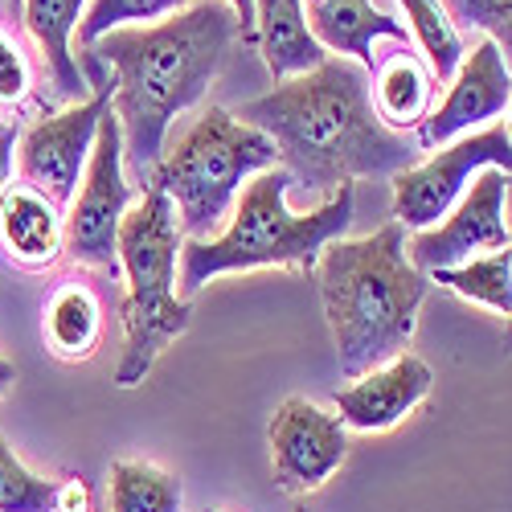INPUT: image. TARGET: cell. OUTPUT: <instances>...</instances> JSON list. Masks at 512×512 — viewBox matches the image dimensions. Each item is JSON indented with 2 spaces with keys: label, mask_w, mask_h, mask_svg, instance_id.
Listing matches in <instances>:
<instances>
[{
  "label": "cell",
  "mask_w": 512,
  "mask_h": 512,
  "mask_svg": "<svg viewBox=\"0 0 512 512\" xmlns=\"http://www.w3.org/2000/svg\"><path fill=\"white\" fill-rule=\"evenodd\" d=\"M58 480L29 472L0 435V512H54Z\"/></svg>",
  "instance_id": "24"
},
{
  "label": "cell",
  "mask_w": 512,
  "mask_h": 512,
  "mask_svg": "<svg viewBox=\"0 0 512 512\" xmlns=\"http://www.w3.org/2000/svg\"><path fill=\"white\" fill-rule=\"evenodd\" d=\"M435 386V373L422 357L398 353L386 365H377L361 377H353V386L336 394V418L353 426V431H390L398 426Z\"/></svg>",
  "instance_id": "13"
},
{
  "label": "cell",
  "mask_w": 512,
  "mask_h": 512,
  "mask_svg": "<svg viewBox=\"0 0 512 512\" xmlns=\"http://www.w3.org/2000/svg\"><path fill=\"white\" fill-rule=\"evenodd\" d=\"M304 21L324 54L353 58L365 70L377 66V41H406V25L381 13L373 0H300Z\"/></svg>",
  "instance_id": "14"
},
{
  "label": "cell",
  "mask_w": 512,
  "mask_h": 512,
  "mask_svg": "<svg viewBox=\"0 0 512 512\" xmlns=\"http://www.w3.org/2000/svg\"><path fill=\"white\" fill-rule=\"evenodd\" d=\"M267 439L275 484L291 496L324 488L336 467L349 459V426L308 398H287L267 426Z\"/></svg>",
  "instance_id": "11"
},
{
  "label": "cell",
  "mask_w": 512,
  "mask_h": 512,
  "mask_svg": "<svg viewBox=\"0 0 512 512\" xmlns=\"http://www.w3.org/2000/svg\"><path fill=\"white\" fill-rule=\"evenodd\" d=\"M111 107V82L95 95H87L82 103L50 115V119H37L29 123L21 140H17V168H21V181L50 197L58 209H66L78 193L82 181V168L91 160L95 136H99V123Z\"/></svg>",
  "instance_id": "9"
},
{
  "label": "cell",
  "mask_w": 512,
  "mask_h": 512,
  "mask_svg": "<svg viewBox=\"0 0 512 512\" xmlns=\"http://www.w3.org/2000/svg\"><path fill=\"white\" fill-rule=\"evenodd\" d=\"M504 201H508V173L484 168L463 189V197L443 213L435 226L418 230L406 242L410 263L422 275H435L447 267L467 263L476 250H508L512 234L504 222Z\"/></svg>",
  "instance_id": "10"
},
{
  "label": "cell",
  "mask_w": 512,
  "mask_h": 512,
  "mask_svg": "<svg viewBox=\"0 0 512 512\" xmlns=\"http://www.w3.org/2000/svg\"><path fill=\"white\" fill-rule=\"evenodd\" d=\"M295 512H308V508H304V504H300V508H295Z\"/></svg>",
  "instance_id": "33"
},
{
  "label": "cell",
  "mask_w": 512,
  "mask_h": 512,
  "mask_svg": "<svg viewBox=\"0 0 512 512\" xmlns=\"http://www.w3.org/2000/svg\"><path fill=\"white\" fill-rule=\"evenodd\" d=\"M254 46L275 82L308 74L328 58L316 46L300 0H254Z\"/></svg>",
  "instance_id": "16"
},
{
  "label": "cell",
  "mask_w": 512,
  "mask_h": 512,
  "mask_svg": "<svg viewBox=\"0 0 512 512\" xmlns=\"http://www.w3.org/2000/svg\"><path fill=\"white\" fill-rule=\"evenodd\" d=\"M275 144L226 107H209L177 148L156 164V181L177 209L181 238H213L230 218V209L250 177L275 168Z\"/></svg>",
  "instance_id": "6"
},
{
  "label": "cell",
  "mask_w": 512,
  "mask_h": 512,
  "mask_svg": "<svg viewBox=\"0 0 512 512\" xmlns=\"http://www.w3.org/2000/svg\"><path fill=\"white\" fill-rule=\"evenodd\" d=\"M111 512H181L185 488L173 472L144 459L111 463Z\"/></svg>",
  "instance_id": "20"
},
{
  "label": "cell",
  "mask_w": 512,
  "mask_h": 512,
  "mask_svg": "<svg viewBox=\"0 0 512 512\" xmlns=\"http://www.w3.org/2000/svg\"><path fill=\"white\" fill-rule=\"evenodd\" d=\"M205 512H222V508H205Z\"/></svg>",
  "instance_id": "32"
},
{
  "label": "cell",
  "mask_w": 512,
  "mask_h": 512,
  "mask_svg": "<svg viewBox=\"0 0 512 512\" xmlns=\"http://www.w3.org/2000/svg\"><path fill=\"white\" fill-rule=\"evenodd\" d=\"M54 512H91V492L78 476L70 480H58V500H54Z\"/></svg>",
  "instance_id": "27"
},
{
  "label": "cell",
  "mask_w": 512,
  "mask_h": 512,
  "mask_svg": "<svg viewBox=\"0 0 512 512\" xmlns=\"http://www.w3.org/2000/svg\"><path fill=\"white\" fill-rule=\"evenodd\" d=\"M0 242H5L9 259L37 271V267H54L62 246V209L33 193L29 185L5 189L0 193Z\"/></svg>",
  "instance_id": "15"
},
{
  "label": "cell",
  "mask_w": 512,
  "mask_h": 512,
  "mask_svg": "<svg viewBox=\"0 0 512 512\" xmlns=\"http://www.w3.org/2000/svg\"><path fill=\"white\" fill-rule=\"evenodd\" d=\"M181 226L164 185L148 177L144 197L123 213L115 254L123 267V357L115 365V386L132 390L152 373L160 353L189 328V300L177 295L181 275Z\"/></svg>",
  "instance_id": "5"
},
{
  "label": "cell",
  "mask_w": 512,
  "mask_h": 512,
  "mask_svg": "<svg viewBox=\"0 0 512 512\" xmlns=\"http://www.w3.org/2000/svg\"><path fill=\"white\" fill-rule=\"evenodd\" d=\"M369 82V99L377 119L390 127V132H414V127L431 115V99H435V78L426 70V62L410 50L390 54L386 62H377Z\"/></svg>",
  "instance_id": "18"
},
{
  "label": "cell",
  "mask_w": 512,
  "mask_h": 512,
  "mask_svg": "<svg viewBox=\"0 0 512 512\" xmlns=\"http://www.w3.org/2000/svg\"><path fill=\"white\" fill-rule=\"evenodd\" d=\"M127 209H132V185H127V173H123V132H119V119L107 107L91 160L82 168L78 193L66 205V218H62V246L70 250V259H78L82 267L115 271L119 267L115 238H119V222Z\"/></svg>",
  "instance_id": "7"
},
{
  "label": "cell",
  "mask_w": 512,
  "mask_h": 512,
  "mask_svg": "<svg viewBox=\"0 0 512 512\" xmlns=\"http://www.w3.org/2000/svg\"><path fill=\"white\" fill-rule=\"evenodd\" d=\"M242 123L275 144L279 168L312 193L353 185L357 177H394L418 164V144L390 132L369 99V70L328 54L316 70L275 82V91L238 107Z\"/></svg>",
  "instance_id": "1"
},
{
  "label": "cell",
  "mask_w": 512,
  "mask_h": 512,
  "mask_svg": "<svg viewBox=\"0 0 512 512\" xmlns=\"http://www.w3.org/2000/svg\"><path fill=\"white\" fill-rule=\"evenodd\" d=\"M484 168H500V173L512 168L508 123H492L488 132H476V136L467 132L463 140L443 144L431 160L394 173V222L402 230L406 226L410 230L435 226Z\"/></svg>",
  "instance_id": "8"
},
{
  "label": "cell",
  "mask_w": 512,
  "mask_h": 512,
  "mask_svg": "<svg viewBox=\"0 0 512 512\" xmlns=\"http://www.w3.org/2000/svg\"><path fill=\"white\" fill-rule=\"evenodd\" d=\"M238 25L226 0H193L156 25L103 33L87 54L111 66V115L123 132V173L148 185L164 160V136L218 78Z\"/></svg>",
  "instance_id": "2"
},
{
  "label": "cell",
  "mask_w": 512,
  "mask_h": 512,
  "mask_svg": "<svg viewBox=\"0 0 512 512\" xmlns=\"http://www.w3.org/2000/svg\"><path fill=\"white\" fill-rule=\"evenodd\" d=\"M0 132H5V123H0Z\"/></svg>",
  "instance_id": "34"
},
{
  "label": "cell",
  "mask_w": 512,
  "mask_h": 512,
  "mask_svg": "<svg viewBox=\"0 0 512 512\" xmlns=\"http://www.w3.org/2000/svg\"><path fill=\"white\" fill-rule=\"evenodd\" d=\"M13 9H21V0H13Z\"/></svg>",
  "instance_id": "31"
},
{
  "label": "cell",
  "mask_w": 512,
  "mask_h": 512,
  "mask_svg": "<svg viewBox=\"0 0 512 512\" xmlns=\"http://www.w3.org/2000/svg\"><path fill=\"white\" fill-rule=\"evenodd\" d=\"M312 275L320 283L324 320L345 377L386 365L410 345L431 283L410 263L406 230L398 222L369 238L328 242Z\"/></svg>",
  "instance_id": "3"
},
{
  "label": "cell",
  "mask_w": 512,
  "mask_h": 512,
  "mask_svg": "<svg viewBox=\"0 0 512 512\" xmlns=\"http://www.w3.org/2000/svg\"><path fill=\"white\" fill-rule=\"evenodd\" d=\"M435 283L451 287L463 300H476L496 316L512 312V250H488L484 259H467L459 267L435 271Z\"/></svg>",
  "instance_id": "22"
},
{
  "label": "cell",
  "mask_w": 512,
  "mask_h": 512,
  "mask_svg": "<svg viewBox=\"0 0 512 512\" xmlns=\"http://www.w3.org/2000/svg\"><path fill=\"white\" fill-rule=\"evenodd\" d=\"M402 13H406V29L418 37V46L426 54V70H431L435 82H447L467 46H463V37H459V25L447 17V9L439 5V0H398Z\"/></svg>",
  "instance_id": "21"
},
{
  "label": "cell",
  "mask_w": 512,
  "mask_h": 512,
  "mask_svg": "<svg viewBox=\"0 0 512 512\" xmlns=\"http://www.w3.org/2000/svg\"><path fill=\"white\" fill-rule=\"evenodd\" d=\"M512 103V78H508V58L492 37H484L472 54H463L459 70L451 74V87L443 103L414 127L418 148H443L455 136L472 132L476 123L504 115Z\"/></svg>",
  "instance_id": "12"
},
{
  "label": "cell",
  "mask_w": 512,
  "mask_h": 512,
  "mask_svg": "<svg viewBox=\"0 0 512 512\" xmlns=\"http://www.w3.org/2000/svg\"><path fill=\"white\" fill-rule=\"evenodd\" d=\"M25 91H29V66L21 50L0 33V103H17L25 99Z\"/></svg>",
  "instance_id": "26"
},
{
  "label": "cell",
  "mask_w": 512,
  "mask_h": 512,
  "mask_svg": "<svg viewBox=\"0 0 512 512\" xmlns=\"http://www.w3.org/2000/svg\"><path fill=\"white\" fill-rule=\"evenodd\" d=\"M189 5V0H91L87 13L78 21V46L91 50L95 41L111 29H127V25H156L164 17H173Z\"/></svg>",
  "instance_id": "23"
},
{
  "label": "cell",
  "mask_w": 512,
  "mask_h": 512,
  "mask_svg": "<svg viewBox=\"0 0 512 512\" xmlns=\"http://www.w3.org/2000/svg\"><path fill=\"white\" fill-rule=\"evenodd\" d=\"M287 168H263L250 177L234 201L230 226L213 238H185L181 242V300L201 291L209 279L226 271H259V267H295L312 275L320 250L336 238H345L353 226V185H340L336 197L316 205L312 213L287 209Z\"/></svg>",
  "instance_id": "4"
},
{
  "label": "cell",
  "mask_w": 512,
  "mask_h": 512,
  "mask_svg": "<svg viewBox=\"0 0 512 512\" xmlns=\"http://www.w3.org/2000/svg\"><path fill=\"white\" fill-rule=\"evenodd\" d=\"M91 0H21V21L29 29V37L37 41L41 58H46L50 74H54V87L62 95H70L74 103L87 99V74H82L70 41L74 29L87 13Z\"/></svg>",
  "instance_id": "17"
},
{
  "label": "cell",
  "mask_w": 512,
  "mask_h": 512,
  "mask_svg": "<svg viewBox=\"0 0 512 512\" xmlns=\"http://www.w3.org/2000/svg\"><path fill=\"white\" fill-rule=\"evenodd\" d=\"M230 13H234V25H238V37L246 46H254V0H226Z\"/></svg>",
  "instance_id": "28"
},
{
  "label": "cell",
  "mask_w": 512,
  "mask_h": 512,
  "mask_svg": "<svg viewBox=\"0 0 512 512\" xmlns=\"http://www.w3.org/2000/svg\"><path fill=\"white\" fill-rule=\"evenodd\" d=\"M103 312L91 287H62L46 308V340L62 361H87L99 349Z\"/></svg>",
  "instance_id": "19"
},
{
  "label": "cell",
  "mask_w": 512,
  "mask_h": 512,
  "mask_svg": "<svg viewBox=\"0 0 512 512\" xmlns=\"http://www.w3.org/2000/svg\"><path fill=\"white\" fill-rule=\"evenodd\" d=\"M447 17L467 29H484L508 58L512 46V0H439Z\"/></svg>",
  "instance_id": "25"
},
{
  "label": "cell",
  "mask_w": 512,
  "mask_h": 512,
  "mask_svg": "<svg viewBox=\"0 0 512 512\" xmlns=\"http://www.w3.org/2000/svg\"><path fill=\"white\" fill-rule=\"evenodd\" d=\"M13 152H17V132L5 127V132H0V193H5L9 173H13Z\"/></svg>",
  "instance_id": "29"
},
{
  "label": "cell",
  "mask_w": 512,
  "mask_h": 512,
  "mask_svg": "<svg viewBox=\"0 0 512 512\" xmlns=\"http://www.w3.org/2000/svg\"><path fill=\"white\" fill-rule=\"evenodd\" d=\"M13 381H17V369H13V361H5V357H0V398H5V394L13 390Z\"/></svg>",
  "instance_id": "30"
}]
</instances>
